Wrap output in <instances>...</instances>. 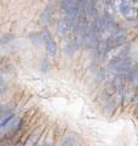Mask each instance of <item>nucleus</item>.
I'll list each match as a JSON object with an SVG mask.
<instances>
[{
    "instance_id": "nucleus-1",
    "label": "nucleus",
    "mask_w": 138,
    "mask_h": 146,
    "mask_svg": "<svg viewBox=\"0 0 138 146\" xmlns=\"http://www.w3.org/2000/svg\"><path fill=\"white\" fill-rule=\"evenodd\" d=\"M126 43H127V33L121 27L115 29L113 33L108 36V46L110 49V51L114 50L115 48L122 46V45H125Z\"/></svg>"
},
{
    "instance_id": "nucleus-2",
    "label": "nucleus",
    "mask_w": 138,
    "mask_h": 146,
    "mask_svg": "<svg viewBox=\"0 0 138 146\" xmlns=\"http://www.w3.org/2000/svg\"><path fill=\"white\" fill-rule=\"evenodd\" d=\"M41 39H43V43H44V46H45V50H46V54L49 56H56L57 55V51H58V46L56 42L53 40L52 38V34L47 28H44L41 31Z\"/></svg>"
},
{
    "instance_id": "nucleus-3",
    "label": "nucleus",
    "mask_w": 138,
    "mask_h": 146,
    "mask_svg": "<svg viewBox=\"0 0 138 146\" xmlns=\"http://www.w3.org/2000/svg\"><path fill=\"white\" fill-rule=\"evenodd\" d=\"M119 11H120L122 17L128 21H135L138 18V10L132 5V3L121 0L120 4H119Z\"/></svg>"
},
{
    "instance_id": "nucleus-4",
    "label": "nucleus",
    "mask_w": 138,
    "mask_h": 146,
    "mask_svg": "<svg viewBox=\"0 0 138 146\" xmlns=\"http://www.w3.org/2000/svg\"><path fill=\"white\" fill-rule=\"evenodd\" d=\"M21 128H22V121L16 117L15 119L11 121L5 128H3V140L11 139L12 136L17 135V133L20 131Z\"/></svg>"
},
{
    "instance_id": "nucleus-5",
    "label": "nucleus",
    "mask_w": 138,
    "mask_h": 146,
    "mask_svg": "<svg viewBox=\"0 0 138 146\" xmlns=\"http://www.w3.org/2000/svg\"><path fill=\"white\" fill-rule=\"evenodd\" d=\"M79 46H80V42L78 38L69 39L63 44V52L68 55V56H72V55H74L78 51Z\"/></svg>"
},
{
    "instance_id": "nucleus-6",
    "label": "nucleus",
    "mask_w": 138,
    "mask_h": 146,
    "mask_svg": "<svg viewBox=\"0 0 138 146\" xmlns=\"http://www.w3.org/2000/svg\"><path fill=\"white\" fill-rule=\"evenodd\" d=\"M56 32H57L58 35L63 36V38L64 36H67L72 32L70 25H69V22H68V20L66 17L57 20V22H56Z\"/></svg>"
},
{
    "instance_id": "nucleus-7",
    "label": "nucleus",
    "mask_w": 138,
    "mask_h": 146,
    "mask_svg": "<svg viewBox=\"0 0 138 146\" xmlns=\"http://www.w3.org/2000/svg\"><path fill=\"white\" fill-rule=\"evenodd\" d=\"M116 106H118V101L115 99H109L107 102L103 105V112L104 115L107 116H112L113 113L115 112V110H116Z\"/></svg>"
},
{
    "instance_id": "nucleus-8",
    "label": "nucleus",
    "mask_w": 138,
    "mask_h": 146,
    "mask_svg": "<svg viewBox=\"0 0 138 146\" xmlns=\"http://www.w3.org/2000/svg\"><path fill=\"white\" fill-rule=\"evenodd\" d=\"M52 17H53L52 7H46L45 10H43V12H41L39 21H40V23H43V25H47L49 22L52 20Z\"/></svg>"
},
{
    "instance_id": "nucleus-9",
    "label": "nucleus",
    "mask_w": 138,
    "mask_h": 146,
    "mask_svg": "<svg viewBox=\"0 0 138 146\" xmlns=\"http://www.w3.org/2000/svg\"><path fill=\"white\" fill-rule=\"evenodd\" d=\"M40 134H41V130L40 129H36L34 133L30 134V136H28V139L26 140V143H24V145H23V146H35L36 144L39 143Z\"/></svg>"
},
{
    "instance_id": "nucleus-10",
    "label": "nucleus",
    "mask_w": 138,
    "mask_h": 146,
    "mask_svg": "<svg viewBox=\"0 0 138 146\" xmlns=\"http://www.w3.org/2000/svg\"><path fill=\"white\" fill-rule=\"evenodd\" d=\"M78 145V140L75 136L73 135H67L66 138L62 140V143L59 146H76Z\"/></svg>"
},
{
    "instance_id": "nucleus-11",
    "label": "nucleus",
    "mask_w": 138,
    "mask_h": 146,
    "mask_svg": "<svg viewBox=\"0 0 138 146\" xmlns=\"http://www.w3.org/2000/svg\"><path fill=\"white\" fill-rule=\"evenodd\" d=\"M16 118V115L15 113H11V115H9V116H5V117H3L1 118V123H0V125H1V129L3 128H5L9 123H10L11 121H13Z\"/></svg>"
},
{
    "instance_id": "nucleus-12",
    "label": "nucleus",
    "mask_w": 138,
    "mask_h": 146,
    "mask_svg": "<svg viewBox=\"0 0 138 146\" xmlns=\"http://www.w3.org/2000/svg\"><path fill=\"white\" fill-rule=\"evenodd\" d=\"M13 38H15V35L11 34V33H5V34H3V35H1V45H5L6 43L11 42Z\"/></svg>"
},
{
    "instance_id": "nucleus-13",
    "label": "nucleus",
    "mask_w": 138,
    "mask_h": 146,
    "mask_svg": "<svg viewBox=\"0 0 138 146\" xmlns=\"http://www.w3.org/2000/svg\"><path fill=\"white\" fill-rule=\"evenodd\" d=\"M29 38H30L32 42L35 43V44L43 42V39H41V33H32V34L29 35Z\"/></svg>"
},
{
    "instance_id": "nucleus-14",
    "label": "nucleus",
    "mask_w": 138,
    "mask_h": 146,
    "mask_svg": "<svg viewBox=\"0 0 138 146\" xmlns=\"http://www.w3.org/2000/svg\"><path fill=\"white\" fill-rule=\"evenodd\" d=\"M40 68H41V70H43L44 72H46V71H47V68H50V62L46 60V58H44L43 62H41V65H40Z\"/></svg>"
},
{
    "instance_id": "nucleus-15",
    "label": "nucleus",
    "mask_w": 138,
    "mask_h": 146,
    "mask_svg": "<svg viewBox=\"0 0 138 146\" xmlns=\"http://www.w3.org/2000/svg\"><path fill=\"white\" fill-rule=\"evenodd\" d=\"M43 146H53V143L50 139H46L43 143Z\"/></svg>"
},
{
    "instance_id": "nucleus-16",
    "label": "nucleus",
    "mask_w": 138,
    "mask_h": 146,
    "mask_svg": "<svg viewBox=\"0 0 138 146\" xmlns=\"http://www.w3.org/2000/svg\"><path fill=\"white\" fill-rule=\"evenodd\" d=\"M133 102H135L136 105H138V90H137V94L133 96Z\"/></svg>"
},
{
    "instance_id": "nucleus-17",
    "label": "nucleus",
    "mask_w": 138,
    "mask_h": 146,
    "mask_svg": "<svg viewBox=\"0 0 138 146\" xmlns=\"http://www.w3.org/2000/svg\"><path fill=\"white\" fill-rule=\"evenodd\" d=\"M23 145H24V144H22V143H21V140H17L16 143L13 144V146H23Z\"/></svg>"
},
{
    "instance_id": "nucleus-18",
    "label": "nucleus",
    "mask_w": 138,
    "mask_h": 146,
    "mask_svg": "<svg viewBox=\"0 0 138 146\" xmlns=\"http://www.w3.org/2000/svg\"><path fill=\"white\" fill-rule=\"evenodd\" d=\"M132 5L138 10V0H133V1H132Z\"/></svg>"
},
{
    "instance_id": "nucleus-19",
    "label": "nucleus",
    "mask_w": 138,
    "mask_h": 146,
    "mask_svg": "<svg viewBox=\"0 0 138 146\" xmlns=\"http://www.w3.org/2000/svg\"><path fill=\"white\" fill-rule=\"evenodd\" d=\"M124 1H128V3H132L133 0H124Z\"/></svg>"
}]
</instances>
